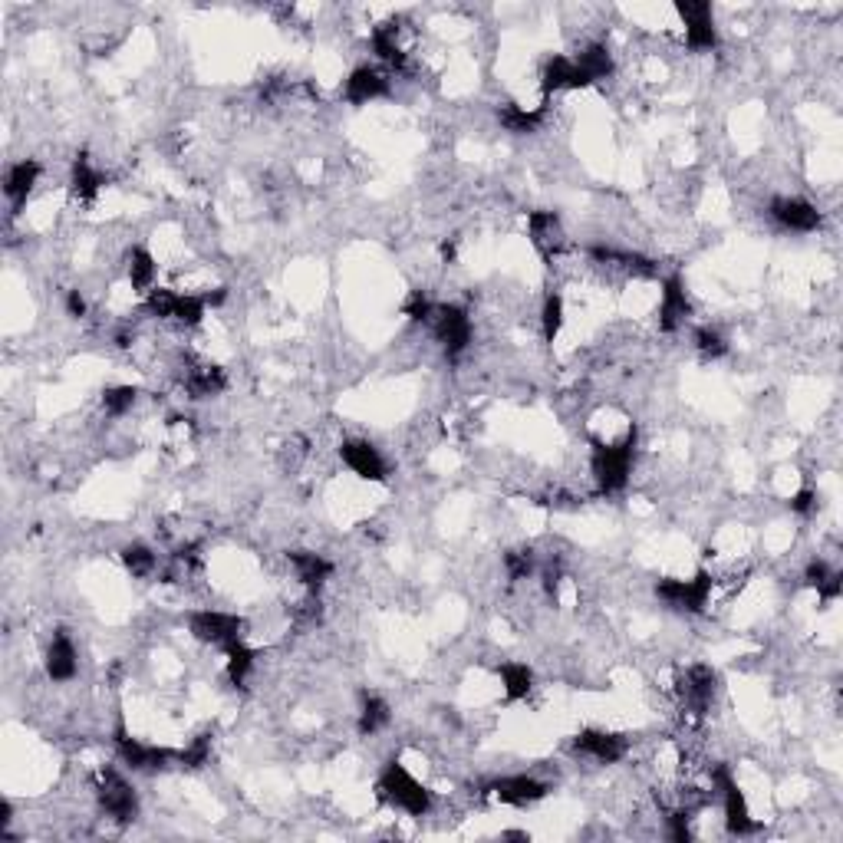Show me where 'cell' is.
I'll return each instance as SVG.
<instances>
[{"instance_id":"obj_1","label":"cell","mask_w":843,"mask_h":843,"mask_svg":"<svg viewBox=\"0 0 843 843\" xmlns=\"http://www.w3.org/2000/svg\"><path fill=\"white\" fill-rule=\"evenodd\" d=\"M636 445H639V429L629 425V432L623 442H593L590 452V475L597 481L600 494H620L629 485V475H633V462H636Z\"/></svg>"},{"instance_id":"obj_2","label":"cell","mask_w":843,"mask_h":843,"mask_svg":"<svg viewBox=\"0 0 843 843\" xmlns=\"http://www.w3.org/2000/svg\"><path fill=\"white\" fill-rule=\"evenodd\" d=\"M376 794H379V801H386L389 807H396V811L409 814V817H425L432 811V791L425 788L399 758L382 764V771L376 778Z\"/></svg>"},{"instance_id":"obj_3","label":"cell","mask_w":843,"mask_h":843,"mask_svg":"<svg viewBox=\"0 0 843 843\" xmlns=\"http://www.w3.org/2000/svg\"><path fill=\"white\" fill-rule=\"evenodd\" d=\"M708 778H712V788L715 794L722 797V811H725V830L732 837H748V834H758L761 824L755 817H751V807H748V797L745 791L738 788L735 774L728 764H712V771H708Z\"/></svg>"},{"instance_id":"obj_4","label":"cell","mask_w":843,"mask_h":843,"mask_svg":"<svg viewBox=\"0 0 843 843\" xmlns=\"http://www.w3.org/2000/svg\"><path fill=\"white\" fill-rule=\"evenodd\" d=\"M715 577L708 570H695V577H662L656 580V600L666 603L676 613H705L708 600H712Z\"/></svg>"},{"instance_id":"obj_5","label":"cell","mask_w":843,"mask_h":843,"mask_svg":"<svg viewBox=\"0 0 843 843\" xmlns=\"http://www.w3.org/2000/svg\"><path fill=\"white\" fill-rule=\"evenodd\" d=\"M429 327H432L435 340H438V346H442L448 363H458V359L468 353L475 327H471V317H468L465 307H458V303H435Z\"/></svg>"},{"instance_id":"obj_6","label":"cell","mask_w":843,"mask_h":843,"mask_svg":"<svg viewBox=\"0 0 843 843\" xmlns=\"http://www.w3.org/2000/svg\"><path fill=\"white\" fill-rule=\"evenodd\" d=\"M112 745H116V755L129 771H165V768H172V764H178V748L139 741L136 735H129L122 718H119L116 732H112Z\"/></svg>"},{"instance_id":"obj_7","label":"cell","mask_w":843,"mask_h":843,"mask_svg":"<svg viewBox=\"0 0 843 843\" xmlns=\"http://www.w3.org/2000/svg\"><path fill=\"white\" fill-rule=\"evenodd\" d=\"M188 633L205 646L228 649L234 643H241L247 633V623L238 613H224V610H195L188 613Z\"/></svg>"},{"instance_id":"obj_8","label":"cell","mask_w":843,"mask_h":843,"mask_svg":"<svg viewBox=\"0 0 843 843\" xmlns=\"http://www.w3.org/2000/svg\"><path fill=\"white\" fill-rule=\"evenodd\" d=\"M676 14L685 27V47L695 53H708L718 47L715 10L708 0H676Z\"/></svg>"},{"instance_id":"obj_9","label":"cell","mask_w":843,"mask_h":843,"mask_svg":"<svg viewBox=\"0 0 843 843\" xmlns=\"http://www.w3.org/2000/svg\"><path fill=\"white\" fill-rule=\"evenodd\" d=\"M96 797H99V807H103L116 824H132V820L139 817V794L119 771L109 768L99 774Z\"/></svg>"},{"instance_id":"obj_10","label":"cell","mask_w":843,"mask_h":843,"mask_svg":"<svg viewBox=\"0 0 843 843\" xmlns=\"http://www.w3.org/2000/svg\"><path fill=\"white\" fill-rule=\"evenodd\" d=\"M485 794L491 801L508 807H531L550 794V784H544L534 774H508V778H494L485 784Z\"/></svg>"},{"instance_id":"obj_11","label":"cell","mask_w":843,"mask_h":843,"mask_svg":"<svg viewBox=\"0 0 843 843\" xmlns=\"http://www.w3.org/2000/svg\"><path fill=\"white\" fill-rule=\"evenodd\" d=\"M689 317H692V300H689V290H685V277H682V274L662 277V290H659V330H662V333H679Z\"/></svg>"},{"instance_id":"obj_12","label":"cell","mask_w":843,"mask_h":843,"mask_svg":"<svg viewBox=\"0 0 843 843\" xmlns=\"http://www.w3.org/2000/svg\"><path fill=\"white\" fill-rule=\"evenodd\" d=\"M768 215L771 221L778 224L784 231H794V234H811L820 228V211L817 205H811L807 198H797V195H781L774 198L768 205Z\"/></svg>"},{"instance_id":"obj_13","label":"cell","mask_w":843,"mask_h":843,"mask_svg":"<svg viewBox=\"0 0 843 843\" xmlns=\"http://www.w3.org/2000/svg\"><path fill=\"white\" fill-rule=\"evenodd\" d=\"M573 751L583 758H593L600 764H616L626 758L629 741L620 732H606V728H583L573 735Z\"/></svg>"},{"instance_id":"obj_14","label":"cell","mask_w":843,"mask_h":843,"mask_svg":"<svg viewBox=\"0 0 843 843\" xmlns=\"http://www.w3.org/2000/svg\"><path fill=\"white\" fill-rule=\"evenodd\" d=\"M340 462L363 481H386L389 478L386 458H382L379 448L373 442H366V438H346V442L340 445Z\"/></svg>"},{"instance_id":"obj_15","label":"cell","mask_w":843,"mask_h":843,"mask_svg":"<svg viewBox=\"0 0 843 843\" xmlns=\"http://www.w3.org/2000/svg\"><path fill=\"white\" fill-rule=\"evenodd\" d=\"M715 692H718V672L708 666V662H695V666H689L682 672L679 695L695 715H705L708 708H712Z\"/></svg>"},{"instance_id":"obj_16","label":"cell","mask_w":843,"mask_h":843,"mask_svg":"<svg viewBox=\"0 0 843 843\" xmlns=\"http://www.w3.org/2000/svg\"><path fill=\"white\" fill-rule=\"evenodd\" d=\"M527 238H531L534 251L541 254L547 264H554V257L564 251V244H567L564 221H560L557 211H531V215H527Z\"/></svg>"},{"instance_id":"obj_17","label":"cell","mask_w":843,"mask_h":843,"mask_svg":"<svg viewBox=\"0 0 843 843\" xmlns=\"http://www.w3.org/2000/svg\"><path fill=\"white\" fill-rule=\"evenodd\" d=\"M593 86L587 80V73L580 70L577 63H573V56H564V53H554V56H547L544 66H541V89L550 96V93H567V89H587Z\"/></svg>"},{"instance_id":"obj_18","label":"cell","mask_w":843,"mask_h":843,"mask_svg":"<svg viewBox=\"0 0 843 843\" xmlns=\"http://www.w3.org/2000/svg\"><path fill=\"white\" fill-rule=\"evenodd\" d=\"M382 96H389V76L382 70H376V66L363 63L346 76L343 99L350 106H366V103H373V99H382Z\"/></svg>"},{"instance_id":"obj_19","label":"cell","mask_w":843,"mask_h":843,"mask_svg":"<svg viewBox=\"0 0 843 843\" xmlns=\"http://www.w3.org/2000/svg\"><path fill=\"white\" fill-rule=\"evenodd\" d=\"M43 175V168L37 159H20L7 168L4 175V198L10 201V215H20L27 205V198L33 195V188H37Z\"/></svg>"},{"instance_id":"obj_20","label":"cell","mask_w":843,"mask_h":843,"mask_svg":"<svg viewBox=\"0 0 843 843\" xmlns=\"http://www.w3.org/2000/svg\"><path fill=\"white\" fill-rule=\"evenodd\" d=\"M587 254L593 257V261H600V264L620 267V271L629 274V277H639V280H653V277H659V264L653 261V257H646V254L616 251V247H606V244L587 247Z\"/></svg>"},{"instance_id":"obj_21","label":"cell","mask_w":843,"mask_h":843,"mask_svg":"<svg viewBox=\"0 0 843 843\" xmlns=\"http://www.w3.org/2000/svg\"><path fill=\"white\" fill-rule=\"evenodd\" d=\"M43 666H47V676L53 682H70L76 679V669H80V656H76V643L70 639L66 629H56L47 656H43Z\"/></svg>"},{"instance_id":"obj_22","label":"cell","mask_w":843,"mask_h":843,"mask_svg":"<svg viewBox=\"0 0 843 843\" xmlns=\"http://www.w3.org/2000/svg\"><path fill=\"white\" fill-rule=\"evenodd\" d=\"M287 560L294 567L297 580L307 587V593H320L323 583L333 577V564L323 554H317V550H290Z\"/></svg>"},{"instance_id":"obj_23","label":"cell","mask_w":843,"mask_h":843,"mask_svg":"<svg viewBox=\"0 0 843 843\" xmlns=\"http://www.w3.org/2000/svg\"><path fill=\"white\" fill-rule=\"evenodd\" d=\"M804 587L817 590V600L827 606L843 597V573L830 567L827 560H811L804 567Z\"/></svg>"},{"instance_id":"obj_24","label":"cell","mask_w":843,"mask_h":843,"mask_svg":"<svg viewBox=\"0 0 843 843\" xmlns=\"http://www.w3.org/2000/svg\"><path fill=\"white\" fill-rule=\"evenodd\" d=\"M106 185V175L99 172L89 159V152H76V159L70 165V191L76 201H93Z\"/></svg>"},{"instance_id":"obj_25","label":"cell","mask_w":843,"mask_h":843,"mask_svg":"<svg viewBox=\"0 0 843 843\" xmlns=\"http://www.w3.org/2000/svg\"><path fill=\"white\" fill-rule=\"evenodd\" d=\"M544 119H547V106L527 109V106H517V103H504L498 109L501 129L511 132V136H531V132H537L544 126Z\"/></svg>"},{"instance_id":"obj_26","label":"cell","mask_w":843,"mask_h":843,"mask_svg":"<svg viewBox=\"0 0 843 843\" xmlns=\"http://www.w3.org/2000/svg\"><path fill=\"white\" fill-rule=\"evenodd\" d=\"M369 43H373V53H376L379 63L392 66V70H406L409 56H406V50H402V43H399L396 20H389V24H379L373 30V37H369Z\"/></svg>"},{"instance_id":"obj_27","label":"cell","mask_w":843,"mask_h":843,"mask_svg":"<svg viewBox=\"0 0 843 843\" xmlns=\"http://www.w3.org/2000/svg\"><path fill=\"white\" fill-rule=\"evenodd\" d=\"M155 274H159V264H155V257L149 247H129L126 251V277H129V284L136 294H149V290L155 287Z\"/></svg>"},{"instance_id":"obj_28","label":"cell","mask_w":843,"mask_h":843,"mask_svg":"<svg viewBox=\"0 0 843 843\" xmlns=\"http://www.w3.org/2000/svg\"><path fill=\"white\" fill-rule=\"evenodd\" d=\"M498 676L508 702H524L534 692V669L527 662H504V666H498Z\"/></svg>"},{"instance_id":"obj_29","label":"cell","mask_w":843,"mask_h":843,"mask_svg":"<svg viewBox=\"0 0 843 843\" xmlns=\"http://www.w3.org/2000/svg\"><path fill=\"white\" fill-rule=\"evenodd\" d=\"M573 63L580 66L583 73H587V80L590 83H600V80H610L613 76V53L606 43H587L577 56H573Z\"/></svg>"},{"instance_id":"obj_30","label":"cell","mask_w":843,"mask_h":843,"mask_svg":"<svg viewBox=\"0 0 843 843\" xmlns=\"http://www.w3.org/2000/svg\"><path fill=\"white\" fill-rule=\"evenodd\" d=\"M254 662H257V653L244 643V639L224 649V676H228L234 689H244V682L251 679V672H254Z\"/></svg>"},{"instance_id":"obj_31","label":"cell","mask_w":843,"mask_h":843,"mask_svg":"<svg viewBox=\"0 0 843 843\" xmlns=\"http://www.w3.org/2000/svg\"><path fill=\"white\" fill-rule=\"evenodd\" d=\"M185 389L191 392V399L221 396V392L228 389V376H224L221 366H198V369H191V373H188Z\"/></svg>"},{"instance_id":"obj_32","label":"cell","mask_w":843,"mask_h":843,"mask_svg":"<svg viewBox=\"0 0 843 843\" xmlns=\"http://www.w3.org/2000/svg\"><path fill=\"white\" fill-rule=\"evenodd\" d=\"M389 722H392V708H389V702L379 699V695H363V705H359V718H356L359 735H363V738L379 735Z\"/></svg>"},{"instance_id":"obj_33","label":"cell","mask_w":843,"mask_h":843,"mask_svg":"<svg viewBox=\"0 0 843 843\" xmlns=\"http://www.w3.org/2000/svg\"><path fill=\"white\" fill-rule=\"evenodd\" d=\"M119 560L129 577H136V580L152 577L155 567H159V557H155V550L149 544H126L119 550Z\"/></svg>"},{"instance_id":"obj_34","label":"cell","mask_w":843,"mask_h":843,"mask_svg":"<svg viewBox=\"0 0 843 843\" xmlns=\"http://www.w3.org/2000/svg\"><path fill=\"white\" fill-rule=\"evenodd\" d=\"M564 317H567L564 297H560L557 290H550V294L544 297V303H541V336H544V343H557L560 330H564Z\"/></svg>"},{"instance_id":"obj_35","label":"cell","mask_w":843,"mask_h":843,"mask_svg":"<svg viewBox=\"0 0 843 843\" xmlns=\"http://www.w3.org/2000/svg\"><path fill=\"white\" fill-rule=\"evenodd\" d=\"M205 313H208V303H205V297H201V294H178L172 320L178 323V327L195 330V327H201Z\"/></svg>"},{"instance_id":"obj_36","label":"cell","mask_w":843,"mask_h":843,"mask_svg":"<svg viewBox=\"0 0 843 843\" xmlns=\"http://www.w3.org/2000/svg\"><path fill=\"white\" fill-rule=\"evenodd\" d=\"M692 343H695V350H699V356L705 359V363H715V359L728 356V340L722 336V330H715V327H699L692 336Z\"/></svg>"},{"instance_id":"obj_37","label":"cell","mask_w":843,"mask_h":843,"mask_svg":"<svg viewBox=\"0 0 843 843\" xmlns=\"http://www.w3.org/2000/svg\"><path fill=\"white\" fill-rule=\"evenodd\" d=\"M139 402V389L136 386H106L103 389V412L119 419V415L132 412V406Z\"/></svg>"},{"instance_id":"obj_38","label":"cell","mask_w":843,"mask_h":843,"mask_svg":"<svg viewBox=\"0 0 843 843\" xmlns=\"http://www.w3.org/2000/svg\"><path fill=\"white\" fill-rule=\"evenodd\" d=\"M537 570V554L534 547H511L504 550V573L511 580H527Z\"/></svg>"},{"instance_id":"obj_39","label":"cell","mask_w":843,"mask_h":843,"mask_svg":"<svg viewBox=\"0 0 843 843\" xmlns=\"http://www.w3.org/2000/svg\"><path fill=\"white\" fill-rule=\"evenodd\" d=\"M175 300H178L175 290H168V287H152L149 294H145V300H142V310L149 313V317H155V320H172Z\"/></svg>"},{"instance_id":"obj_40","label":"cell","mask_w":843,"mask_h":843,"mask_svg":"<svg viewBox=\"0 0 843 843\" xmlns=\"http://www.w3.org/2000/svg\"><path fill=\"white\" fill-rule=\"evenodd\" d=\"M208 758H211V735L208 732L198 735L188 748H178V768L198 771V768H205Z\"/></svg>"},{"instance_id":"obj_41","label":"cell","mask_w":843,"mask_h":843,"mask_svg":"<svg viewBox=\"0 0 843 843\" xmlns=\"http://www.w3.org/2000/svg\"><path fill=\"white\" fill-rule=\"evenodd\" d=\"M402 313H406L412 323H432L435 303L429 300V294H425L422 287H415L412 294L406 297V303H402Z\"/></svg>"},{"instance_id":"obj_42","label":"cell","mask_w":843,"mask_h":843,"mask_svg":"<svg viewBox=\"0 0 843 843\" xmlns=\"http://www.w3.org/2000/svg\"><path fill=\"white\" fill-rule=\"evenodd\" d=\"M817 504H820V494H817L814 488H801V491L791 494L788 508H791V514H797V517H811V514L817 511Z\"/></svg>"},{"instance_id":"obj_43","label":"cell","mask_w":843,"mask_h":843,"mask_svg":"<svg viewBox=\"0 0 843 843\" xmlns=\"http://www.w3.org/2000/svg\"><path fill=\"white\" fill-rule=\"evenodd\" d=\"M689 820H692V814L685 811V807H679V811H672L669 817H666V827H669V837L676 840V843H685L692 837V830H689Z\"/></svg>"},{"instance_id":"obj_44","label":"cell","mask_w":843,"mask_h":843,"mask_svg":"<svg viewBox=\"0 0 843 843\" xmlns=\"http://www.w3.org/2000/svg\"><path fill=\"white\" fill-rule=\"evenodd\" d=\"M541 583H544V597L550 600L557 606V600H560V583H564V570L560 567H544V573H541Z\"/></svg>"},{"instance_id":"obj_45","label":"cell","mask_w":843,"mask_h":843,"mask_svg":"<svg viewBox=\"0 0 843 843\" xmlns=\"http://www.w3.org/2000/svg\"><path fill=\"white\" fill-rule=\"evenodd\" d=\"M66 313H70L73 320H83L86 313H89V303H86V297L80 294V290H66Z\"/></svg>"},{"instance_id":"obj_46","label":"cell","mask_w":843,"mask_h":843,"mask_svg":"<svg viewBox=\"0 0 843 843\" xmlns=\"http://www.w3.org/2000/svg\"><path fill=\"white\" fill-rule=\"evenodd\" d=\"M10 820H14V804L4 797V801H0V834L4 837H10Z\"/></svg>"},{"instance_id":"obj_47","label":"cell","mask_w":843,"mask_h":843,"mask_svg":"<svg viewBox=\"0 0 843 843\" xmlns=\"http://www.w3.org/2000/svg\"><path fill=\"white\" fill-rule=\"evenodd\" d=\"M201 297H205L208 310H215V307H221L224 300H228V287H215V290H211V294H201Z\"/></svg>"},{"instance_id":"obj_48","label":"cell","mask_w":843,"mask_h":843,"mask_svg":"<svg viewBox=\"0 0 843 843\" xmlns=\"http://www.w3.org/2000/svg\"><path fill=\"white\" fill-rule=\"evenodd\" d=\"M455 254H458V241H455V238H452V241H445V244H442V261H445V264H452V261H455Z\"/></svg>"},{"instance_id":"obj_49","label":"cell","mask_w":843,"mask_h":843,"mask_svg":"<svg viewBox=\"0 0 843 843\" xmlns=\"http://www.w3.org/2000/svg\"><path fill=\"white\" fill-rule=\"evenodd\" d=\"M504 837H508V840H527V834H521V830H508Z\"/></svg>"}]
</instances>
